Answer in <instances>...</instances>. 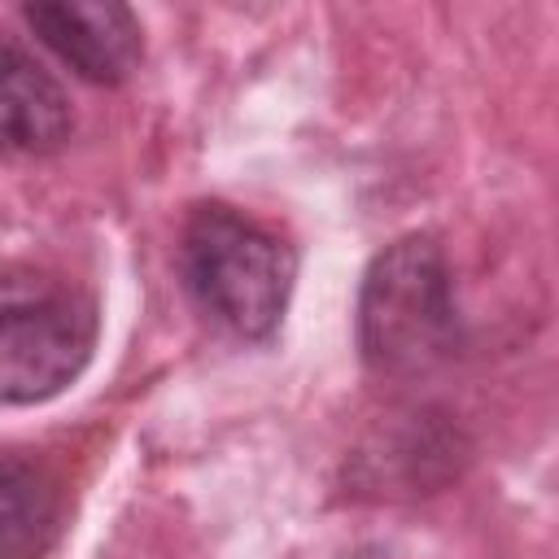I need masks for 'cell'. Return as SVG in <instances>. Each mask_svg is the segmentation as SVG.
Wrapping results in <instances>:
<instances>
[{"instance_id":"cell-1","label":"cell","mask_w":559,"mask_h":559,"mask_svg":"<svg viewBox=\"0 0 559 559\" xmlns=\"http://www.w3.org/2000/svg\"><path fill=\"white\" fill-rule=\"evenodd\" d=\"M179 275L214 328L240 341H266L284 319L297 253L231 205H197L179 236Z\"/></svg>"},{"instance_id":"cell-6","label":"cell","mask_w":559,"mask_h":559,"mask_svg":"<svg viewBox=\"0 0 559 559\" xmlns=\"http://www.w3.org/2000/svg\"><path fill=\"white\" fill-rule=\"evenodd\" d=\"M66 498L48 467L0 454V559H44L61 537Z\"/></svg>"},{"instance_id":"cell-2","label":"cell","mask_w":559,"mask_h":559,"mask_svg":"<svg viewBox=\"0 0 559 559\" xmlns=\"http://www.w3.org/2000/svg\"><path fill=\"white\" fill-rule=\"evenodd\" d=\"M459 314L445 253L432 236L389 245L358 293V345L380 376H424L454 354Z\"/></svg>"},{"instance_id":"cell-3","label":"cell","mask_w":559,"mask_h":559,"mask_svg":"<svg viewBox=\"0 0 559 559\" xmlns=\"http://www.w3.org/2000/svg\"><path fill=\"white\" fill-rule=\"evenodd\" d=\"M100 314L70 280L9 266L0 271V402L31 406L61 393L92 358Z\"/></svg>"},{"instance_id":"cell-4","label":"cell","mask_w":559,"mask_h":559,"mask_svg":"<svg viewBox=\"0 0 559 559\" xmlns=\"http://www.w3.org/2000/svg\"><path fill=\"white\" fill-rule=\"evenodd\" d=\"M26 22L87 83H122L144 52L140 22L118 0H44L26 4Z\"/></svg>"},{"instance_id":"cell-5","label":"cell","mask_w":559,"mask_h":559,"mask_svg":"<svg viewBox=\"0 0 559 559\" xmlns=\"http://www.w3.org/2000/svg\"><path fill=\"white\" fill-rule=\"evenodd\" d=\"M70 140L61 83L13 39L0 35V157H44Z\"/></svg>"}]
</instances>
